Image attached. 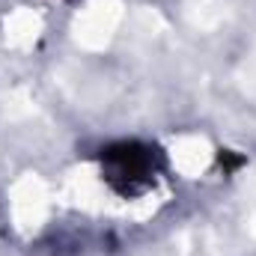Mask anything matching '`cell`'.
Returning <instances> with one entry per match:
<instances>
[{
    "label": "cell",
    "instance_id": "cell-1",
    "mask_svg": "<svg viewBox=\"0 0 256 256\" xmlns=\"http://www.w3.org/2000/svg\"><path fill=\"white\" fill-rule=\"evenodd\" d=\"M164 152L155 143L143 140H120L102 149L98 155V173L102 182L122 200L146 196L164 176Z\"/></svg>",
    "mask_w": 256,
    "mask_h": 256
},
{
    "label": "cell",
    "instance_id": "cell-2",
    "mask_svg": "<svg viewBox=\"0 0 256 256\" xmlns=\"http://www.w3.org/2000/svg\"><path fill=\"white\" fill-rule=\"evenodd\" d=\"M244 155H232L230 149H220V155H218V164L224 167V173H236L238 167H244Z\"/></svg>",
    "mask_w": 256,
    "mask_h": 256
},
{
    "label": "cell",
    "instance_id": "cell-3",
    "mask_svg": "<svg viewBox=\"0 0 256 256\" xmlns=\"http://www.w3.org/2000/svg\"><path fill=\"white\" fill-rule=\"evenodd\" d=\"M66 3H80V0H66Z\"/></svg>",
    "mask_w": 256,
    "mask_h": 256
}]
</instances>
